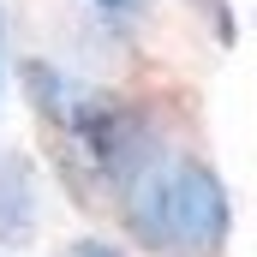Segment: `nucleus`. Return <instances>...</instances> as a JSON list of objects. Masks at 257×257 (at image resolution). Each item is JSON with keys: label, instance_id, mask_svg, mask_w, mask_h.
<instances>
[{"label": "nucleus", "instance_id": "obj_1", "mask_svg": "<svg viewBox=\"0 0 257 257\" xmlns=\"http://www.w3.org/2000/svg\"><path fill=\"white\" fill-rule=\"evenodd\" d=\"M126 227L144 251L156 257H221L227 233H233V203L221 174L203 156H180V150H156L126 186Z\"/></svg>", "mask_w": 257, "mask_h": 257}, {"label": "nucleus", "instance_id": "obj_4", "mask_svg": "<svg viewBox=\"0 0 257 257\" xmlns=\"http://www.w3.org/2000/svg\"><path fill=\"white\" fill-rule=\"evenodd\" d=\"M96 12H108V18H120V24H138L144 12H150V0H90Z\"/></svg>", "mask_w": 257, "mask_h": 257}, {"label": "nucleus", "instance_id": "obj_2", "mask_svg": "<svg viewBox=\"0 0 257 257\" xmlns=\"http://www.w3.org/2000/svg\"><path fill=\"white\" fill-rule=\"evenodd\" d=\"M42 221V197H36V168L6 150L0 156V245H24Z\"/></svg>", "mask_w": 257, "mask_h": 257}, {"label": "nucleus", "instance_id": "obj_5", "mask_svg": "<svg viewBox=\"0 0 257 257\" xmlns=\"http://www.w3.org/2000/svg\"><path fill=\"white\" fill-rule=\"evenodd\" d=\"M186 6H197L203 18H215V30H221V42L233 36V18H227V0H186Z\"/></svg>", "mask_w": 257, "mask_h": 257}, {"label": "nucleus", "instance_id": "obj_7", "mask_svg": "<svg viewBox=\"0 0 257 257\" xmlns=\"http://www.w3.org/2000/svg\"><path fill=\"white\" fill-rule=\"evenodd\" d=\"M0 257H6V251H0Z\"/></svg>", "mask_w": 257, "mask_h": 257}, {"label": "nucleus", "instance_id": "obj_3", "mask_svg": "<svg viewBox=\"0 0 257 257\" xmlns=\"http://www.w3.org/2000/svg\"><path fill=\"white\" fill-rule=\"evenodd\" d=\"M60 257H126V245H114V239H96V233H90V239H72Z\"/></svg>", "mask_w": 257, "mask_h": 257}, {"label": "nucleus", "instance_id": "obj_6", "mask_svg": "<svg viewBox=\"0 0 257 257\" xmlns=\"http://www.w3.org/2000/svg\"><path fill=\"white\" fill-rule=\"evenodd\" d=\"M0 84H6V12H0Z\"/></svg>", "mask_w": 257, "mask_h": 257}]
</instances>
